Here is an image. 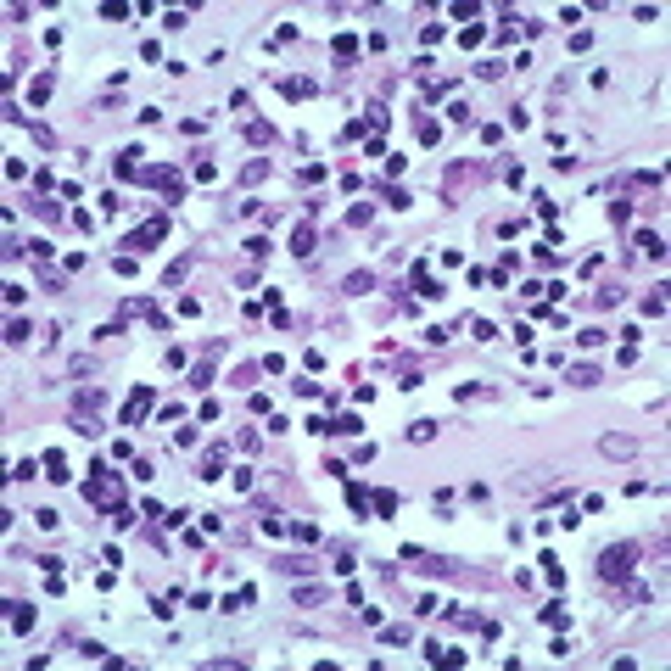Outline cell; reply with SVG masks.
<instances>
[{"instance_id": "cell-27", "label": "cell", "mask_w": 671, "mask_h": 671, "mask_svg": "<svg viewBox=\"0 0 671 671\" xmlns=\"http://www.w3.org/2000/svg\"><path fill=\"white\" fill-rule=\"evenodd\" d=\"M45 476H51V481H68V459H62V453H45Z\"/></svg>"}, {"instance_id": "cell-19", "label": "cell", "mask_w": 671, "mask_h": 671, "mask_svg": "<svg viewBox=\"0 0 671 671\" xmlns=\"http://www.w3.org/2000/svg\"><path fill=\"white\" fill-rule=\"evenodd\" d=\"M291 604H297V610H319V604H325V588H297Z\"/></svg>"}, {"instance_id": "cell-15", "label": "cell", "mask_w": 671, "mask_h": 671, "mask_svg": "<svg viewBox=\"0 0 671 671\" xmlns=\"http://www.w3.org/2000/svg\"><path fill=\"white\" fill-rule=\"evenodd\" d=\"M476 179H481V168H476V162H459V168L447 174V191H459V185H476Z\"/></svg>"}, {"instance_id": "cell-40", "label": "cell", "mask_w": 671, "mask_h": 671, "mask_svg": "<svg viewBox=\"0 0 671 671\" xmlns=\"http://www.w3.org/2000/svg\"><path fill=\"white\" fill-rule=\"evenodd\" d=\"M11 627H17V632H28V627H34V610H28V604H23V610H11Z\"/></svg>"}, {"instance_id": "cell-18", "label": "cell", "mask_w": 671, "mask_h": 671, "mask_svg": "<svg viewBox=\"0 0 671 671\" xmlns=\"http://www.w3.org/2000/svg\"><path fill=\"white\" fill-rule=\"evenodd\" d=\"M330 431H336V437H358V431H364V420H358V414H336V420H330Z\"/></svg>"}, {"instance_id": "cell-20", "label": "cell", "mask_w": 671, "mask_h": 671, "mask_svg": "<svg viewBox=\"0 0 671 671\" xmlns=\"http://www.w3.org/2000/svg\"><path fill=\"white\" fill-rule=\"evenodd\" d=\"M51 84H56V78H51V73H40L34 84H28V101H34V107H45V101H51Z\"/></svg>"}, {"instance_id": "cell-12", "label": "cell", "mask_w": 671, "mask_h": 671, "mask_svg": "<svg viewBox=\"0 0 671 671\" xmlns=\"http://www.w3.org/2000/svg\"><path fill=\"white\" fill-rule=\"evenodd\" d=\"M28 213H40L45 224H62V207H56L51 196H28Z\"/></svg>"}, {"instance_id": "cell-36", "label": "cell", "mask_w": 671, "mask_h": 671, "mask_svg": "<svg viewBox=\"0 0 671 671\" xmlns=\"http://www.w3.org/2000/svg\"><path fill=\"white\" fill-rule=\"evenodd\" d=\"M107 515H112V526H135V509H129V504H112Z\"/></svg>"}, {"instance_id": "cell-37", "label": "cell", "mask_w": 671, "mask_h": 671, "mask_svg": "<svg viewBox=\"0 0 671 671\" xmlns=\"http://www.w3.org/2000/svg\"><path fill=\"white\" fill-rule=\"evenodd\" d=\"M615 302H621V291H615V286H604V291H593V308H615Z\"/></svg>"}, {"instance_id": "cell-38", "label": "cell", "mask_w": 671, "mask_h": 671, "mask_svg": "<svg viewBox=\"0 0 671 671\" xmlns=\"http://www.w3.org/2000/svg\"><path fill=\"white\" fill-rule=\"evenodd\" d=\"M447 118L453 123H470V101H447Z\"/></svg>"}, {"instance_id": "cell-10", "label": "cell", "mask_w": 671, "mask_h": 671, "mask_svg": "<svg viewBox=\"0 0 671 671\" xmlns=\"http://www.w3.org/2000/svg\"><path fill=\"white\" fill-rule=\"evenodd\" d=\"M313 241H319V235H313V224L302 219L297 229H291V258H308V252H313Z\"/></svg>"}, {"instance_id": "cell-1", "label": "cell", "mask_w": 671, "mask_h": 671, "mask_svg": "<svg viewBox=\"0 0 671 671\" xmlns=\"http://www.w3.org/2000/svg\"><path fill=\"white\" fill-rule=\"evenodd\" d=\"M632 571H638V543L598 548V582H632Z\"/></svg>"}, {"instance_id": "cell-3", "label": "cell", "mask_w": 671, "mask_h": 671, "mask_svg": "<svg viewBox=\"0 0 671 671\" xmlns=\"http://www.w3.org/2000/svg\"><path fill=\"white\" fill-rule=\"evenodd\" d=\"M162 235H168V219L157 213V219H146L140 229H129V235H123V246H129V252H151V246H162Z\"/></svg>"}, {"instance_id": "cell-21", "label": "cell", "mask_w": 671, "mask_h": 671, "mask_svg": "<svg viewBox=\"0 0 671 671\" xmlns=\"http://www.w3.org/2000/svg\"><path fill=\"white\" fill-rule=\"evenodd\" d=\"M252 598H258V593H252V582H246V588H235V593L224 598L219 610H229V615H235V610H246V604H252Z\"/></svg>"}, {"instance_id": "cell-2", "label": "cell", "mask_w": 671, "mask_h": 671, "mask_svg": "<svg viewBox=\"0 0 671 671\" xmlns=\"http://www.w3.org/2000/svg\"><path fill=\"white\" fill-rule=\"evenodd\" d=\"M135 179H140V185H151V191H162L168 202H185V179H179L168 162H157V168H135Z\"/></svg>"}, {"instance_id": "cell-9", "label": "cell", "mask_w": 671, "mask_h": 671, "mask_svg": "<svg viewBox=\"0 0 671 671\" xmlns=\"http://www.w3.org/2000/svg\"><path fill=\"white\" fill-rule=\"evenodd\" d=\"M68 425H73L78 437H101V414H95V409H73V414H68Z\"/></svg>"}, {"instance_id": "cell-6", "label": "cell", "mask_w": 671, "mask_h": 671, "mask_svg": "<svg viewBox=\"0 0 671 671\" xmlns=\"http://www.w3.org/2000/svg\"><path fill=\"white\" fill-rule=\"evenodd\" d=\"M409 286H414V291H420L425 302L447 297V291H442V280H437V274H425V263H414V269H409Z\"/></svg>"}, {"instance_id": "cell-35", "label": "cell", "mask_w": 671, "mask_h": 671, "mask_svg": "<svg viewBox=\"0 0 671 671\" xmlns=\"http://www.w3.org/2000/svg\"><path fill=\"white\" fill-rule=\"evenodd\" d=\"M643 313H649V319H660V313H666V297H660V291H649V297H643Z\"/></svg>"}, {"instance_id": "cell-28", "label": "cell", "mask_w": 671, "mask_h": 671, "mask_svg": "<svg viewBox=\"0 0 671 671\" xmlns=\"http://www.w3.org/2000/svg\"><path fill=\"white\" fill-rule=\"evenodd\" d=\"M101 397H107L101 386H84V392H78V397H73V409H101Z\"/></svg>"}, {"instance_id": "cell-39", "label": "cell", "mask_w": 671, "mask_h": 671, "mask_svg": "<svg viewBox=\"0 0 671 671\" xmlns=\"http://www.w3.org/2000/svg\"><path fill=\"white\" fill-rule=\"evenodd\" d=\"M34 470H40V464H34V459H17V464H11V481H28V476H34Z\"/></svg>"}, {"instance_id": "cell-24", "label": "cell", "mask_w": 671, "mask_h": 671, "mask_svg": "<svg viewBox=\"0 0 671 671\" xmlns=\"http://www.w3.org/2000/svg\"><path fill=\"white\" fill-rule=\"evenodd\" d=\"M246 252H252V263H263V258L274 252V241H269V235H252V241H246Z\"/></svg>"}, {"instance_id": "cell-16", "label": "cell", "mask_w": 671, "mask_h": 671, "mask_svg": "<svg viewBox=\"0 0 671 671\" xmlns=\"http://www.w3.org/2000/svg\"><path fill=\"white\" fill-rule=\"evenodd\" d=\"M638 252H649V258H666V241L655 235V229H638V241H632Z\"/></svg>"}, {"instance_id": "cell-30", "label": "cell", "mask_w": 671, "mask_h": 671, "mask_svg": "<svg viewBox=\"0 0 671 671\" xmlns=\"http://www.w3.org/2000/svg\"><path fill=\"white\" fill-rule=\"evenodd\" d=\"M571 386H598V370L593 364H576V370H571Z\"/></svg>"}, {"instance_id": "cell-22", "label": "cell", "mask_w": 671, "mask_h": 671, "mask_svg": "<svg viewBox=\"0 0 671 671\" xmlns=\"http://www.w3.org/2000/svg\"><path fill=\"white\" fill-rule=\"evenodd\" d=\"M263 174H269V162H263V157H252V162H246V168H241V191H246V185H258V179H263Z\"/></svg>"}, {"instance_id": "cell-13", "label": "cell", "mask_w": 671, "mask_h": 671, "mask_svg": "<svg viewBox=\"0 0 671 671\" xmlns=\"http://www.w3.org/2000/svg\"><path fill=\"white\" fill-rule=\"evenodd\" d=\"M341 291H347V297H370V291H375V274H364V269H358V274H347V280H341Z\"/></svg>"}, {"instance_id": "cell-26", "label": "cell", "mask_w": 671, "mask_h": 671, "mask_svg": "<svg viewBox=\"0 0 671 671\" xmlns=\"http://www.w3.org/2000/svg\"><path fill=\"white\" fill-rule=\"evenodd\" d=\"M431 437H437V420H414L409 425V442H431Z\"/></svg>"}, {"instance_id": "cell-29", "label": "cell", "mask_w": 671, "mask_h": 671, "mask_svg": "<svg viewBox=\"0 0 671 671\" xmlns=\"http://www.w3.org/2000/svg\"><path fill=\"white\" fill-rule=\"evenodd\" d=\"M258 370H263V364H241V370L229 375V386H241V392H246V386H252V380H258Z\"/></svg>"}, {"instance_id": "cell-14", "label": "cell", "mask_w": 671, "mask_h": 671, "mask_svg": "<svg viewBox=\"0 0 671 671\" xmlns=\"http://www.w3.org/2000/svg\"><path fill=\"white\" fill-rule=\"evenodd\" d=\"M196 476H202V481H219V476H224V447H207V459H202Z\"/></svg>"}, {"instance_id": "cell-11", "label": "cell", "mask_w": 671, "mask_h": 671, "mask_svg": "<svg viewBox=\"0 0 671 671\" xmlns=\"http://www.w3.org/2000/svg\"><path fill=\"white\" fill-rule=\"evenodd\" d=\"M196 269V252H185V258H174L168 263V274H162V286H185V274Z\"/></svg>"}, {"instance_id": "cell-33", "label": "cell", "mask_w": 671, "mask_h": 671, "mask_svg": "<svg viewBox=\"0 0 671 671\" xmlns=\"http://www.w3.org/2000/svg\"><path fill=\"white\" fill-rule=\"evenodd\" d=\"M280 95H313V84L308 78H280Z\"/></svg>"}, {"instance_id": "cell-32", "label": "cell", "mask_w": 671, "mask_h": 671, "mask_svg": "<svg viewBox=\"0 0 671 671\" xmlns=\"http://www.w3.org/2000/svg\"><path fill=\"white\" fill-rule=\"evenodd\" d=\"M420 140L437 146V140H442V123H437V118H420Z\"/></svg>"}, {"instance_id": "cell-8", "label": "cell", "mask_w": 671, "mask_h": 671, "mask_svg": "<svg viewBox=\"0 0 671 671\" xmlns=\"http://www.w3.org/2000/svg\"><path fill=\"white\" fill-rule=\"evenodd\" d=\"M598 453H610V459H632L638 442L632 437H621V431H610V437H598Z\"/></svg>"}, {"instance_id": "cell-23", "label": "cell", "mask_w": 671, "mask_h": 671, "mask_svg": "<svg viewBox=\"0 0 671 671\" xmlns=\"http://www.w3.org/2000/svg\"><path fill=\"white\" fill-rule=\"evenodd\" d=\"M370 509L380 515V521H386V515L397 509V492H370Z\"/></svg>"}, {"instance_id": "cell-17", "label": "cell", "mask_w": 671, "mask_h": 671, "mask_svg": "<svg viewBox=\"0 0 671 671\" xmlns=\"http://www.w3.org/2000/svg\"><path fill=\"white\" fill-rule=\"evenodd\" d=\"M241 135H246V140H252V146H269V140H274V129H269V123H263V118H252V123H246V129H241Z\"/></svg>"}, {"instance_id": "cell-34", "label": "cell", "mask_w": 671, "mask_h": 671, "mask_svg": "<svg viewBox=\"0 0 671 671\" xmlns=\"http://www.w3.org/2000/svg\"><path fill=\"white\" fill-rule=\"evenodd\" d=\"M370 219H375V207H370V202H358V207L347 213V224H353V229H364V224H370Z\"/></svg>"}, {"instance_id": "cell-31", "label": "cell", "mask_w": 671, "mask_h": 671, "mask_svg": "<svg viewBox=\"0 0 671 671\" xmlns=\"http://www.w3.org/2000/svg\"><path fill=\"white\" fill-rule=\"evenodd\" d=\"M336 56L353 62V56H358V40H353V34H336Z\"/></svg>"}, {"instance_id": "cell-25", "label": "cell", "mask_w": 671, "mask_h": 671, "mask_svg": "<svg viewBox=\"0 0 671 671\" xmlns=\"http://www.w3.org/2000/svg\"><path fill=\"white\" fill-rule=\"evenodd\" d=\"M28 336H34V330H28V319H11V325H6V341H11V347H23Z\"/></svg>"}, {"instance_id": "cell-7", "label": "cell", "mask_w": 671, "mask_h": 671, "mask_svg": "<svg viewBox=\"0 0 671 671\" xmlns=\"http://www.w3.org/2000/svg\"><path fill=\"white\" fill-rule=\"evenodd\" d=\"M274 571H280V576H313L319 560H308V554H286V560H274Z\"/></svg>"}, {"instance_id": "cell-5", "label": "cell", "mask_w": 671, "mask_h": 671, "mask_svg": "<svg viewBox=\"0 0 671 671\" xmlns=\"http://www.w3.org/2000/svg\"><path fill=\"white\" fill-rule=\"evenodd\" d=\"M151 403H157V392H151V386H135L118 420H123V425H140V420H146V414H151Z\"/></svg>"}, {"instance_id": "cell-4", "label": "cell", "mask_w": 671, "mask_h": 671, "mask_svg": "<svg viewBox=\"0 0 671 671\" xmlns=\"http://www.w3.org/2000/svg\"><path fill=\"white\" fill-rule=\"evenodd\" d=\"M219 353H224V341H213V347L191 364V375H185V380H191V392H207V386H213V364H219Z\"/></svg>"}]
</instances>
